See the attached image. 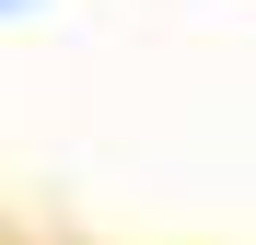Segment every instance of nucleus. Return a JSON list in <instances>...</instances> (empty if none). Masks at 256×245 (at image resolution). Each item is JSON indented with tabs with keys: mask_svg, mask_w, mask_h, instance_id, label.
I'll use <instances>...</instances> for the list:
<instances>
[]
</instances>
